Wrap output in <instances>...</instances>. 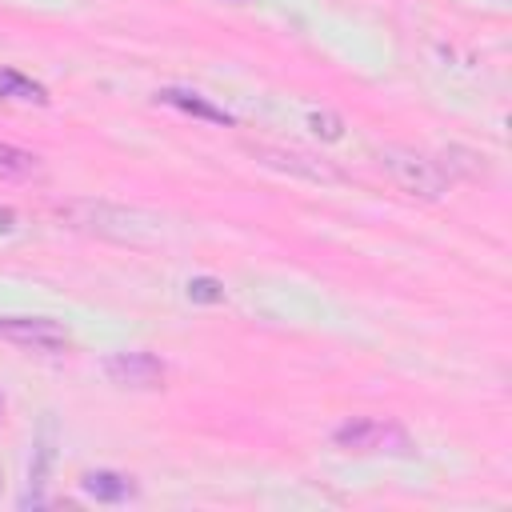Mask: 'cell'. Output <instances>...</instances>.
Returning <instances> with one entry per match:
<instances>
[{
	"instance_id": "cell-1",
	"label": "cell",
	"mask_w": 512,
	"mask_h": 512,
	"mask_svg": "<svg viewBox=\"0 0 512 512\" xmlns=\"http://www.w3.org/2000/svg\"><path fill=\"white\" fill-rule=\"evenodd\" d=\"M52 212L60 216V224H68L72 232H84V236H100V240H112V244H156L164 236V220L148 208H136V204H112V200H92V196H80V200H60L52 204Z\"/></svg>"
},
{
	"instance_id": "cell-2",
	"label": "cell",
	"mask_w": 512,
	"mask_h": 512,
	"mask_svg": "<svg viewBox=\"0 0 512 512\" xmlns=\"http://www.w3.org/2000/svg\"><path fill=\"white\" fill-rule=\"evenodd\" d=\"M376 164L380 172L408 196L416 200H440L452 184V176L444 172L440 160H432L428 152H416V148H404V144H384L376 152Z\"/></svg>"
},
{
	"instance_id": "cell-3",
	"label": "cell",
	"mask_w": 512,
	"mask_h": 512,
	"mask_svg": "<svg viewBox=\"0 0 512 512\" xmlns=\"http://www.w3.org/2000/svg\"><path fill=\"white\" fill-rule=\"evenodd\" d=\"M244 152L256 160V164H264V168H272V172H284V176H296V180H308V184H348V176L332 164V160H324V156H316V152H304V148H284V144H244Z\"/></svg>"
},
{
	"instance_id": "cell-4",
	"label": "cell",
	"mask_w": 512,
	"mask_h": 512,
	"mask_svg": "<svg viewBox=\"0 0 512 512\" xmlns=\"http://www.w3.org/2000/svg\"><path fill=\"white\" fill-rule=\"evenodd\" d=\"M336 448L344 452H384V456H412V436L396 424V420H380V416H356L348 424H340L332 432Z\"/></svg>"
},
{
	"instance_id": "cell-5",
	"label": "cell",
	"mask_w": 512,
	"mask_h": 512,
	"mask_svg": "<svg viewBox=\"0 0 512 512\" xmlns=\"http://www.w3.org/2000/svg\"><path fill=\"white\" fill-rule=\"evenodd\" d=\"M0 340L32 348V352H68L72 348L68 328L48 316H0Z\"/></svg>"
},
{
	"instance_id": "cell-6",
	"label": "cell",
	"mask_w": 512,
	"mask_h": 512,
	"mask_svg": "<svg viewBox=\"0 0 512 512\" xmlns=\"http://www.w3.org/2000/svg\"><path fill=\"white\" fill-rule=\"evenodd\" d=\"M104 376L116 388L148 392V388H160L164 384V364L152 352H116V356L104 360Z\"/></svg>"
},
{
	"instance_id": "cell-7",
	"label": "cell",
	"mask_w": 512,
	"mask_h": 512,
	"mask_svg": "<svg viewBox=\"0 0 512 512\" xmlns=\"http://www.w3.org/2000/svg\"><path fill=\"white\" fill-rule=\"evenodd\" d=\"M80 488L100 500V504H124L136 496V480L124 476V472H112V468H96V472H84L80 476Z\"/></svg>"
},
{
	"instance_id": "cell-8",
	"label": "cell",
	"mask_w": 512,
	"mask_h": 512,
	"mask_svg": "<svg viewBox=\"0 0 512 512\" xmlns=\"http://www.w3.org/2000/svg\"><path fill=\"white\" fill-rule=\"evenodd\" d=\"M156 100H160V104H168V108H176V112H184V116H196V120L220 124V128H228V124H232V116H228L224 108H216L212 100H204L200 92H184V88H160V92H156Z\"/></svg>"
},
{
	"instance_id": "cell-9",
	"label": "cell",
	"mask_w": 512,
	"mask_h": 512,
	"mask_svg": "<svg viewBox=\"0 0 512 512\" xmlns=\"http://www.w3.org/2000/svg\"><path fill=\"white\" fill-rule=\"evenodd\" d=\"M52 460H56V448H52V424L44 428V436L36 440V452H32V468H28V492L20 496V504H44V484H48V472H52Z\"/></svg>"
},
{
	"instance_id": "cell-10",
	"label": "cell",
	"mask_w": 512,
	"mask_h": 512,
	"mask_svg": "<svg viewBox=\"0 0 512 512\" xmlns=\"http://www.w3.org/2000/svg\"><path fill=\"white\" fill-rule=\"evenodd\" d=\"M0 100H24V104H48V88L16 68H0Z\"/></svg>"
},
{
	"instance_id": "cell-11",
	"label": "cell",
	"mask_w": 512,
	"mask_h": 512,
	"mask_svg": "<svg viewBox=\"0 0 512 512\" xmlns=\"http://www.w3.org/2000/svg\"><path fill=\"white\" fill-rule=\"evenodd\" d=\"M40 172V160L16 144H4L0 140V180H28Z\"/></svg>"
},
{
	"instance_id": "cell-12",
	"label": "cell",
	"mask_w": 512,
	"mask_h": 512,
	"mask_svg": "<svg viewBox=\"0 0 512 512\" xmlns=\"http://www.w3.org/2000/svg\"><path fill=\"white\" fill-rule=\"evenodd\" d=\"M188 300L192 304H220L224 300V284L216 276H192L188 280Z\"/></svg>"
},
{
	"instance_id": "cell-13",
	"label": "cell",
	"mask_w": 512,
	"mask_h": 512,
	"mask_svg": "<svg viewBox=\"0 0 512 512\" xmlns=\"http://www.w3.org/2000/svg\"><path fill=\"white\" fill-rule=\"evenodd\" d=\"M308 128H312L320 140H340V136H344V120H340L336 112H328V108L308 112Z\"/></svg>"
},
{
	"instance_id": "cell-14",
	"label": "cell",
	"mask_w": 512,
	"mask_h": 512,
	"mask_svg": "<svg viewBox=\"0 0 512 512\" xmlns=\"http://www.w3.org/2000/svg\"><path fill=\"white\" fill-rule=\"evenodd\" d=\"M12 228H16V212L0 204V232H12Z\"/></svg>"
},
{
	"instance_id": "cell-15",
	"label": "cell",
	"mask_w": 512,
	"mask_h": 512,
	"mask_svg": "<svg viewBox=\"0 0 512 512\" xmlns=\"http://www.w3.org/2000/svg\"><path fill=\"white\" fill-rule=\"evenodd\" d=\"M0 412H4V396H0Z\"/></svg>"
}]
</instances>
